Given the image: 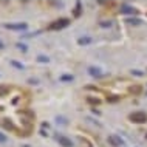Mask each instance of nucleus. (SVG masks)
<instances>
[{
	"label": "nucleus",
	"mask_w": 147,
	"mask_h": 147,
	"mask_svg": "<svg viewBox=\"0 0 147 147\" xmlns=\"http://www.w3.org/2000/svg\"><path fill=\"white\" fill-rule=\"evenodd\" d=\"M40 135H42V136H46V135H48V133H46L45 130H40Z\"/></svg>",
	"instance_id": "22"
},
{
	"label": "nucleus",
	"mask_w": 147,
	"mask_h": 147,
	"mask_svg": "<svg viewBox=\"0 0 147 147\" xmlns=\"http://www.w3.org/2000/svg\"><path fill=\"white\" fill-rule=\"evenodd\" d=\"M3 26L8 28V29H25L26 23H5Z\"/></svg>",
	"instance_id": "5"
},
{
	"label": "nucleus",
	"mask_w": 147,
	"mask_h": 147,
	"mask_svg": "<svg viewBox=\"0 0 147 147\" xmlns=\"http://www.w3.org/2000/svg\"><path fill=\"white\" fill-rule=\"evenodd\" d=\"M56 121H57V124H59V122H61V124H67V119H65L63 116H57Z\"/></svg>",
	"instance_id": "16"
},
{
	"label": "nucleus",
	"mask_w": 147,
	"mask_h": 147,
	"mask_svg": "<svg viewBox=\"0 0 147 147\" xmlns=\"http://www.w3.org/2000/svg\"><path fill=\"white\" fill-rule=\"evenodd\" d=\"M59 79H61V82H71L74 79V76L73 74H62Z\"/></svg>",
	"instance_id": "7"
},
{
	"label": "nucleus",
	"mask_w": 147,
	"mask_h": 147,
	"mask_svg": "<svg viewBox=\"0 0 147 147\" xmlns=\"http://www.w3.org/2000/svg\"><path fill=\"white\" fill-rule=\"evenodd\" d=\"M9 93V87L8 85H0V96H6Z\"/></svg>",
	"instance_id": "8"
},
{
	"label": "nucleus",
	"mask_w": 147,
	"mask_h": 147,
	"mask_svg": "<svg viewBox=\"0 0 147 147\" xmlns=\"http://www.w3.org/2000/svg\"><path fill=\"white\" fill-rule=\"evenodd\" d=\"M81 8H82V3L81 2H78V3H76V8H74V17H79L81 16V13H82V11H81Z\"/></svg>",
	"instance_id": "9"
},
{
	"label": "nucleus",
	"mask_w": 147,
	"mask_h": 147,
	"mask_svg": "<svg viewBox=\"0 0 147 147\" xmlns=\"http://www.w3.org/2000/svg\"><path fill=\"white\" fill-rule=\"evenodd\" d=\"M99 25H101L102 28H107V26H110V25H111V23H110V22H101Z\"/></svg>",
	"instance_id": "18"
},
{
	"label": "nucleus",
	"mask_w": 147,
	"mask_h": 147,
	"mask_svg": "<svg viewBox=\"0 0 147 147\" xmlns=\"http://www.w3.org/2000/svg\"><path fill=\"white\" fill-rule=\"evenodd\" d=\"M3 121H5V122H3V126L6 127V128H9V130H13V128H14V126L11 124V122H8V119H3Z\"/></svg>",
	"instance_id": "13"
},
{
	"label": "nucleus",
	"mask_w": 147,
	"mask_h": 147,
	"mask_svg": "<svg viewBox=\"0 0 147 147\" xmlns=\"http://www.w3.org/2000/svg\"><path fill=\"white\" fill-rule=\"evenodd\" d=\"M128 119L132 122H146L147 116H146V113H143V111H136V113H132L128 116Z\"/></svg>",
	"instance_id": "2"
},
{
	"label": "nucleus",
	"mask_w": 147,
	"mask_h": 147,
	"mask_svg": "<svg viewBox=\"0 0 147 147\" xmlns=\"http://www.w3.org/2000/svg\"><path fill=\"white\" fill-rule=\"evenodd\" d=\"M88 73H90L91 76H102V73H101V68H98V67H88Z\"/></svg>",
	"instance_id": "6"
},
{
	"label": "nucleus",
	"mask_w": 147,
	"mask_h": 147,
	"mask_svg": "<svg viewBox=\"0 0 147 147\" xmlns=\"http://www.w3.org/2000/svg\"><path fill=\"white\" fill-rule=\"evenodd\" d=\"M133 8H130V6H127V5H124V6H121V13H126V14H132L133 13Z\"/></svg>",
	"instance_id": "12"
},
{
	"label": "nucleus",
	"mask_w": 147,
	"mask_h": 147,
	"mask_svg": "<svg viewBox=\"0 0 147 147\" xmlns=\"http://www.w3.org/2000/svg\"><path fill=\"white\" fill-rule=\"evenodd\" d=\"M37 62H40V63H48V62H50V59H48V56L39 54V56H37Z\"/></svg>",
	"instance_id": "11"
},
{
	"label": "nucleus",
	"mask_w": 147,
	"mask_h": 147,
	"mask_svg": "<svg viewBox=\"0 0 147 147\" xmlns=\"http://www.w3.org/2000/svg\"><path fill=\"white\" fill-rule=\"evenodd\" d=\"M11 63H13V65H14L16 68H19V70H23V68H25V67H23V65H22V63H19V62H16V61H11Z\"/></svg>",
	"instance_id": "17"
},
{
	"label": "nucleus",
	"mask_w": 147,
	"mask_h": 147,
	"mask_svg": "<svg viewBox=\"0 0 147 147\" xmlns=\"http://www.w3.org/2000/svg\"><path fill=\"white\" fill-rule=\"evenodd\" d=\"M108 144L113 146V147H121L122 144H124V141L118 136V135H110L108 136Z\"/></svg>",
	"instance_id": "3"
},
{
	"label": "nucleus",
	"mask_w": 147,
	"mask_h": 147,
	"mask_svg": "<svg viewBox=\"0 0 147 147\" xmlns=\"http://www.w3.org/2000/svg\"><path fill=\"white\" fill-rule=\"evenodd\" d=\"M119 98H108V102H116Z\"/></svg>",
	"instance_id": "21"
},
{
	"label": "nucleus",
	"mask_w": 147,
	"mask_h": 147,
	"mask_svg": "<svg viewBox=\"0 0 147 147\" xmlns=\"http://www.w3.org/2000/svg\"><path fill=\"white\" fill-rule=\"evenodd\" d=\"M90 42H91V37H81V39H78L79 45H88Z\"/></svg>",
	"instance_id": "10"
},
{
	"label": "nucleus",
	"mask_w": 147,
	"mask_h": 147,
	"mask_svg": "<svg viewBox=\"0 0 147 147\" xmlns=\"http://www.w3.org/2000/svg\"><path fill=\"white\" fill-rule=\"evenodd\" d=\"M5 48V45H3V42H2V40H0V50H3Z\"/></svg>",
	"instance_id": "23"
},
{
	"label": "nucleus",
	"mask_w": 147,
	"mask_h": 147,
	"mask_svg": "<svg viewBox=\"0 0 147 147\" xmlns=\"http://www.w3.org/2000/svg\"><path fill=\"white\" fill-rule=\"evenodd\" d=\"M57 143L62 147H73V141L67 136H63V135H57Z\"/></svg>",
	"instance_id": "4"
},
{
	"label": "nucleus",
	"mask_w": 147,
	"mask_h": 147,
	"mask_svg": "<svg viewBox=\"0 0 147 147\" xmlns=\"http://www.w3.org/2000/svg\"><path fill=\"white\" fill-rule=\"evenodd\" d=\"M70 25V20L68 19H59L56 22H53L51 25H50V29H62V28H65Z\"/></svg>",
	"instance_id": "1"
},
{
	"label": "nucleus",
	"mask_w": 147,
	"mask_h": 147,
	"mask_svg": "<svg viewBox=\"0 0 147 147\" xmlns=\"http://www.w3.org/2000/svg\"><path fill=\"white\" fill-rule=\"evenodd\" d=\"M5 141H6V136L3 133H0V143H5Z\"/></svg>",
	"instance_id": "20"
},
{
	"label": "nucleus",
	"mask_w": 147,
	"mask_h": 147,
	"mask_svg": "<svg viewBox=\"0 0 147 147\" xmlns=\"http://www.w3.org/2000/svg\"><path fill=\"white\" fill-rule=\"evenodd\" d=\"M17 48H19L20 51H23V53H25V51L28 50V48H26V45H25V43H20V42L17 43Z\"/></svg>",
	"instance_id": "14"
},
{
	"label": "nucleus",
	"mask_w": 147,
	"mask_h": 147,
	"mask_svg": "<svg viewBox=\"0 0 147 147\" xmlns=\"http://www.w3.org/2000/svg\"><path fill=\"white\" fill-rule=\"evenodd\" d=\"M87 102H90V104H99V99L98 98H87Z\"/></svg>",
	"instance_id": "15"
},
{
	"label": "nucleus",
	"mask_w": 147,
	"mask_h": 147,
	"mask_svg": "<svg viewBox=\"0 0 147 147\" xmlns=\"http://www.w3.org/2000/svg\"><path fill=\"white\" fill-rule=\"evenodd\" d=\"M37 82H39L37 79H33V78H31V79H28V84H31V85H36Z\"/></svg>",
	"instance_id": "19"
}]
</instances>
